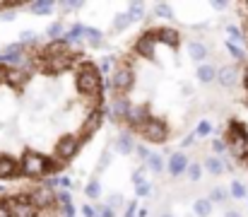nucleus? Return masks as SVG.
Instances as JSON below:
<instances>
[{
	"mask_svg": "<svg viewBox=\"0 0 248 217\" xmlns=\"http://www.w3.org/2000/svg\"><path fill=\"white\" fill-rule=\"evenodd\" d=\"M19 44L27 49V46H34L36 44V32H22L19 34Z\"/></svg>",
	"mask_w": 248,
	"mask_h": 217,
	"instance_id": "ea45409f",
	"label": "nucleus"
},
{
	"mask_svg": "<svg viewBox=\"0 0 248 217\" xmlns=\"http://www.w3.org/2000/svg\"><path fill=\"white\" fill-rule=\"evenodd\" d=\"M138 133L145 138V143H152V145H164L169 140V126H166L164 118H157V116H150L140 126Z\"/></svg>",
	"mask_w": 248,
	"mask_h": 217,
	"instance_id": "20e7f679",
	"label": "nucleus"
},
{
	"mask_svg": "<svg viewBox=\"0 0 248 217\" xmlns=\"http://www.w3.org/2000/svg\"><path fill=\"white\" fill-rule=\"evenodd\" d=\"M123 205V196L121 193H113L111 198H108V203H106V208H111V210H116V208H121Z\"/></svg>",
	"mask_w": 248,
	"mask_h": 217,
	"instance_id": "de8ad7c7",
	"label": "nucleus"
},
{
	"mask_svg": "<svg viewBox=\"0 0 248 217\" xmlns=\"http://www.w3.org/2000/svg\"><path fill=\"white\" fill-rule=\"evenodd\" d=\"M159 217H176V215H173L171 210H162V213H159Z\"/></svg>",
	"mask_w": 248,
	"mask_h": 217,
	"instance_id": "4d7b16f0",
	"label": "nucleus"
},
{
	"mask_svg": "<svg viewBox=\"0 0 248 217\" xmlns=\"http://www.w3.org/2000/svg\"><path fill=\"white\" fill-rule=\"evenodd\" d=\"M212 7H215L217 12H222V10H227V7H229V2H227V0H224V2H222V0H215V2H212Z\"/></svg>",
	"mask_w": 248,
	"mask_h": 217,
	"instance_id": "603ef678",
	"label": "nucleus"
},
{
	"mask_svg": "<svg viewBox=\"0 0 248 217\" xmlns=\"http://www.w3.org/2000/svg\"><path fill=\"white\" fill-rule=\"evenodd\" d=\"M186 176H188L193 184L200 181V179H202V167H200V162H190L188 169H186Z\"/></svg>",
	"mask_w": 248,
	"mask_h": 217,
	"instance_id": "c9c22d12",
	"label": "nucleus"
},
{
	"mask_svg": "<svg viewBox=\"0 0 248 217\" xmlns=\"http://www.w3.org/2000/svg\"><path fill=\"white\" fill-rule=\"evenodd\" d=\"M224 217H244V215H241L239 210H234V208H227V210H224Z\"/></svg>",
	"mask_w": 248,
	"mask_h": 217,
	"instance_id": "6e6d98bb",
	"label": "nucleus"
},
{
	"mask_svg": "<svg viewBox=\"0 0 248 217\" xmlns=\"http://www.w3.org/2000/svg\"><path fill=\"white\" fill-rule=\"evenodd\" d=\"M96 70H99V75H111V72L116 70V58H113V56H104V58L99 61Z\"/></svg>",
	"mask_w": 248,
	"mask_h": 217,
	"instance_id": "2f4dec72",
	"label": "nucleus"
},
{
	"mask_svg": "<svg viewBox=\"0 0 248 217\" xmlns=\"http://www.w3.org/2000/svg\"><path fill=\"white\" fill-rule=\"evenodd\" d=\"M27 10H29L31 15H51V12L56 10V2H53V0H36V2H29Z\"/></svg>",
	"mask_w": 248,
	"mask_h": 217,
	"instance_id": "b1692460",
	"label": "nucleus"
},
{
	"mask_svg": "<svg viewBox=\"0 0 248 217\" xmlns=\"http://www.w3.org/2000/svg\"><path fill=\"white\" fill-rule=\"evenodd\" d=\"M111 164V152L106 150V152H101V157H99V164H96V171H104L106 167Z\"/></svg>",
	"mask_w": 248,
	"mask_h": 217,
	"instance_id": "a18cd8bd",
	"label": "nucleus"
},
{
	"mask_svg": "<svg viewBox=\"0 0 248 217\" xmlns=\"http://www.w3.org/2000/svg\"><path fill=\"white\" fill-rule=\"evenodd\" d=\"M142 181H145V167H138V169L133 171V184H135V186H140Z\"/></svg>",
	"mask_w": 248,
	"mask_h": 217,
	"instance_id": "09e8293b",
	"label": "nucleus"
},
{
	"mask_svg": "<svg viewBox=\"0 0 248 217\" xmlns=\"http://www.w3.org/2000/svg\"><path fill=\"white\" fill-rule=\"evenodd\" d=\"M193 143H195V135H193V133H188V135L181 140V145H183V147H190Z\"/></svg>",
	"mask_w": 248,
	"mask_h": 217,
	"instance_id": "5fc2aeb1",
	"label": "nucleus"
},
{
	"mask_svg": "<svg viewBox=\"0 0 248 217\" xmlns=\"http://www.w3.org/2000/svg\"><path fill=\"white\" fill-rule=\"evenodd\" d=\"M17 171L27 179H46V154L36 150H24L17 159Z\"/></svg>",
	"mask_w": 248,
	"mask_h": 217,
	"instance_id": "f03ea898",
	"label": "nucleus"
},
{
	"mask_svg": "<svg viewBox=\"0 0 248 217\" xmlns=\"http://www.w3.org/2000/svg\"><path fill=\"white\" fill-rule=\"evenodd\" d=\"M227 152L239 159V162H246L248 159V138H234V140H227Z\"/></svg>",
	"mask_w": 248,
	"mask_h": 217,
	"instance_id": "a211bd4d",
	"label": "nucleus"
},
{
	"mask_svg": "<svg viewBox=\"0 0 248 217\" xmlns=\"http://www.w3.org/2000/svg\"><path fill=\"white\" fill-rule=\"evenodd\" d=\"M207 200H210L212 205H215V203H227V200H229V191H227V188H222V186H217V188H212V191H210Z\"/></svg>",
	"mask_w": 248,
	"mask_h": 217,
	"instance_id": "7c9ffc66",
	"label": "nucleus"
},
{
	"mask_svg": "<svg viewBox=\"0 0 248 217\" xmlns=\"http://www.w3.org/2000/svg\"><path fill=\"white\" fill-rule=\"evenodd\" d=\"M147 118H150V106H147V104H130V106H128V114H125V118H123V121L128 123V128H130V131H135V133H138V131H140V126H142Z\"/></svg>",
	"mask_w": 248,
	"mask_h": 217,
	"instance_id": "1a4fd4ad",
	"label": "nucleus"
},
{
	"mask_svg": "<svg viewBox=\"0 0 248 217\" xmlns=\"http://www.w3.org/2000/svg\"><path fill=\"white\" fill-rule=\"evenodd\" d=\"M227 34L232 36V39H229V44H234V46H239V44H246V34H244V32H241L236 24H229V27H227Z\"/></svg>",
	"mask_w": 248,
	"mask_h": 217,
	"instance_id": "c756f323",
	"label": "nucleus"
},
{
	"mask_svg": "<svg viewBox=\"0 0 248 217\" xmlns=\"http://www.w3.org/2000/svg\"><path fill=\"white\" fill-rule=\"evenodd\" d=\"M210 133H212V123H210V121H200L193 135H195V138H207Z\"/></svg>",
	"mask_w": 248,
	"mask_h": 217,
	"instance_id": "58836bf2",
	"label": "nucleus"
},
{
	"mask_svg": "<svg viewBox=\"0 0 248 217\" xmlns=\"http://www.w3.org/2000/svg\"><path fill=\"white\" fill-rule=\"evenodd\" d=\"M198 82H202V84H212L215 82V77H217V68L212 66V63H202V66H198Z\"/></svg>",
	"mask_w": 248,
	"mask_h": 217,
	"instance_id": "4be33fe9",
	"label": "nucleus"
},
{
	"mask_svg": "<svg viewBox=\"0 0 248 217\" xmlns=\"http://www.w3.org/2000/svg\"><path fill=\"white\" fill-rule=\"evenodd\" d=\"M80 213H82V217H96V208L92 203H84L82 208H80Z\"/></svg>",
	"mask_w": 248,
	"mask_h": 217,
	"instance_id": "8fccbe9b",
	"label": "nucleus"
},
{
	"mask_svg": "<svg viewBox=\"0 0 248 217\" xmlns=\"http://www.w3.org/2000/svg\"><path fill=\"white\" fill-rule=\"evenodd\" d=\"M188 164H190V162H188V154H186V152H171L169 159H166V171H169L171 179H178V176L186 174Z\"/></svg>",
	"mask_w": 248,
	"mask_h": 217,
	"instance_id": "ddd939ff",
	"label": "nucleus"
},
{
	"mask_svg": "<svg viewBox=\"0 0 248 217\" xmlns=\"http://www.w3.org/2000/svg\"><path fill=\"white\" fill-rule=\"evenodd\" d=\"M84 145V140L80 135H75V133H65V135H61L56 145H53V157L58 159V162H70L78 152H80V147Z\"/></svg>",
	"mask_w": 248,
	"mask_h": 217,
	"instance_id": "39448f33",
	"label": "nucleus"
},
{
	"mask_svg": "<svg viewBox=\"0 0 248 217\" xmlns=\"http://www.w3.org/2000/svg\"><path fill=\"white\" fill-rule=\"evenodd\" d=\"M29 200L39 210H51V208H56V191H48V188L39 186V188L29 191Z\"/></svg>",
	"mask_w": 248,
	"mask_h": 217,
	"instance_id": "9b49d317",
	"label": "nucleus"
},
{
	"mask_svg": "<svg viewBox=\"0 0 248 217\" xmlns=\"http://www.w3.org/2000/svg\"><path fill=\"white\" fill-rule=\"evenodd\" d=\"M75 184H73V179L70 176H61V188H73Z\"/></svg>",
	"mask_w": 248,
	"mask_h": 217,
	"instance_id": "864d4df0",
	"label": "nucleus"
},
{
	"mask_svg": "<svg viewBox=\"0 0 248 217\" xmlns=\"http://www.w3.org/2000/svg\"><path fill=\"white\" fill-rule=\"evenodd\" d=\"M128 106H130L128 97H113V99L108 101V109H104V111L108 114L111 121H123L125 114H128Z\"/></svg>",
	"mask_w": 248,
	"mask_h": 217,
	"instance_id": "2eb2a0df",
	"label": "nucleus"
},
{
	"mask_svg": "<svg viewBox=\"0 0 248 217\" xmlns=\"http://www.w3.org/2000/svg\"><path fill=\"white\" fill-rule=\"evenodd\" d=\"M63 32H65V24H63V22H53V24H48V27H46V36H48V41L61 39V36H63Z\"/></svg>",
	"mask_w": 248,
	"mask_h": 217,
	"instance_id": "f704fd0d",
	"label": "nucleus"
},
{
	"mask_svg": "<svg viewBox=\"0 0 248 217\" xmlns=\"http://www.w3.org/2000/svg\"><path fill=\"white\" fill-rule=\"evenodd\" d=\"M84 196H87V200H89V203H92V200H96V198H101V181H99L96 176L87 181V186H84Z\"/></svg>",
	"mask_w": 248,
	"mask_h": 217,
	"instance_id": "a878e982",
	"label": "nucleus"
},
{
	"mask_svg": "<svg viewBox=\"0 0 248 217\" xmlns=\"http://www.w3.org/2000/svg\"><path fill=\"white\" fill-rule=\"evenodd\" d=\"M215 82H219V87H224V89H232L241 82V70L236 66H222V68H217Z\"/></svg>",
	"mask_w": 248,
	"mask_h": 217,
	"instance_id": "4468645a",
	"label": "nucleus"
},
{
	"mask_svg": "<svg viewBox=\"0 0 248 217\" xmlns=\"http://www.w3.org/2000/svg\"><path fill=\"white\" fill-rule=\"evenodd\" d=\"M133 152H135V154H138V159H140V162H142V164H145V159H147V157H150V154H152V152H150V150H147V145H135V150H133Z\"/></svg>",
	"mask_w": 248,
	"mask_h": 217,
	"instance_id": "c03bdc74",
	"label": "nucleus"
},
{
	"mask_svg": "<svg viewBox=\"0 0 248 217\" xmlns=\"http://www.w3.org/2000/svg\"><path fill=\"white\" fill-rule=\"evenodd\" d=\"M246 200H248V196H246Z\"/></svg>",
	"mask_w": 248,
	"mask_h": 217,
	"instance_id": "bf43d9fd",
	"label": "nucleus"
},
{
	"mask_svg": "<svg viewBox=\"0 0 248 217\" xmlns=\"http://www.w3.org/2000/svg\"><path fill=\"white\" fill-rule=\"evenodd\" d=\"M188 56L195 61V63H205L207 61V56H210V49L205 46V41H190L188 44Z\"/></svg>",
	"mask_w": 248,
	"mask_h": 217,
	"instance_id": "6ab92c4d",
	"label": "nucleus"
},
{
	"mask_svg": "<svg viewBox=\"0 0 248 217\" xmlns=\"http://www.w3.org/2000/svg\"><path fill=\"white\" fill-rule=\"evenodd\" d=\"M82 39L89 44V49H101L104 46V32L96 27H84Z\"/></svg>",
	"mask_w": 248,
	"mask_h": 217,
	"instance_id": "aec40b11",
	"label": "nucleus"
},
{
	"mask_svg": "<svg viewBox=\"0 0 248 217\" xmlns=\"http://www.w3.org/2000/svg\"><path fill=\"white\" fill-rule=\"evenodd\" d=\"M244 164H248V159H246V162H244Z\"/></svg>",
	"mask_w": 248,
	"mask_h": 217,
	"instance_id": "13d9d810",
	"label": "nucleus"
},
{
	"mask_svg": "<svg viewBox=\"0 0 248 217\" xmlns=\"http://www.w3.org/2000/svg\"><path fill=\"white\" fill-rule=\"evenodd\" d=\"M135 84V70L130 66H118L116 70L111 72V82L108 87L116 92V97H123L125 92H130Z\"/></svg>",
	"mask_w": 248,
	"mask_h": 217,
	"instance_id": "423d86ee",
	"label": "nucleus"
},
{
	"mask_svg": "<svg viewBox=\"0 0 248 217\" xmlns=\"http://www.w3.org/2000/svg\"><path fill=\"white\" fill-rule=\"evenodd\" d=\"M104 118H106V111H104V109H94V111H89V114H87L84 126H82V135H80L84 143H87V140H89V138H92L101 126H104Z\"/></svg>",
	"mask_w": 248,
	"mask_h": 217,
	"instance_id": "9d476101",
	"label": "nucleus"
},
{
	"mask_svg": "<svg viewBox=\"0 0 248 217\" xmlns=\"http://www.w3.org/2000/svg\"><path fill=\"white\" fill-rule=\"evenodd\" d=\"M212 150H215V157H224V154H227V145H224L222 138L212 140Z\"/></svg>",
	"mask_w": 248,
	"mask_h": 217,
	"instance_id": "37998d69",
	"label": "nucleus"
},
{
	"mask_svg": "<svg viewBox=\"0 0 248 217\" xmlns=\"http://www.w3.org/2000/svg\"><path fill=\"white\" fill-rule=\"evenodd\" d=\"M82 63V53L78 51V53H73V51H68V53H61V56H53V58H46V61H39V68L46 72V75H61V72H68L75 68V63Z\"/></svg>",
	"mask_w": 248,
	"mask_h": 217,
	"instance_id": "7ed1b4c3",
	"label": "nucleus"
},
{
	"mask_svg": "<svg viewBox=\"0 0 248 217\" xmlns=\"http://www.w3.org/2000/svg\"><path fill=\"white\" fill-rule=\"evenodd\" d=\"M155 17H159V19H173V5L157 2V5H155Z\"/></svg>",
	"mask_w": 248,
	"mask_h": 217,
	"instance_id": "473e14b6",
	"label": "nucleus"
},
{
	"mask_svg": "<svg viewBox=\"0 0 248 217\" xmlns=\"http://www.w3.org/2000/svg\"><path fill=\"white\" fill-rule=\"evenodd\" d=\"M152 32V36H155V41L157 44H166L169 49H178L181 46V34H178V29H173V27H157V29H150Z\"/></svg>",
	"mask_w": 248,
	"mask_h": 217,
	"instance_id": "f8f14e48",
	"label": "nucleus"
},
{
	"mask_svg": "<svg viewBox=\"0 0 248 217\" xmlns=\"http://www.w3.org/2000/svg\"><path fill=\"white\" fill-rule=\"evenodd\" d=\"M10 215L12 217H39L41 210L29 200V191H27V193L10 196Z\"/></svg>",
	"mask_w": 248,
	"mask_h": 217,
	"instance_id": "0eeeda50",
	"label": "nucleus"
},
{
	"mask_svg": "<svg viewBox=\"0 0 248 217\" xmlns=\"http://www.w3.org/2000/svg\"><path fill=\"white\" fill-rule=\"evenodd\" d=\"M248 196V188L239 181V179H234L232 181V186H229V198H236V200H244Z\"/></svg>",
	"mask_w": 248,
	"mask_h": 217,
	"instance_id": "cd10ccee",
	"label": "nucleus"
},
{
	"mask_svg": "<svg viewBox=\"0 0 248 217\" xmlns=\"http://www.w3.org/2000/svg\"><path fill=\"white\" fill-rule=\"evenodd\" d=\"M7 179H19L17 157H12L7 152H0V181H7Z\"/></svg>",
	"mask_w": 248,
	"mask_h": 217,
	"instance_id": "dca6fc26",
	"label": "nucleus"
},
{
	"mask_svg": "<svg viewBox=\"0 0 248 217\" xmlns=\"http://www.w3.org/2000/svg\"><path fill=\"white\" fill-rule=\"evenodd\" d=\"M145 171H152V174H162L164 171V157L159 152H152L147 159H145Z\"/></svg>",
	"mask_w": 248,
	"mask_h": 217,
	"instance_id": "393cba45",
	"label": "nucleus"
},
{
	"mask_svg": "<svg viewBox=\"0 0 248 217\" xmlns=\"http://www.w3.org/2000/svg\"><path fill=\"white\" fill-rule=\"evenodd\" d=\"M234 138H248L246 123H241V121H236V118H232L229 126H227V140H234Z\"/></svg>",
	"mask_w": 248,
	"mask_h": 217,
	"instance_id": "5701e85b",
	"label": "nucleus"
},
{
	"mask_svg": "<svg viewBox=\"0 0 248 217\" xmlns=\"http://www.w3.org/2000/svg\"><path fill=\"white\" fill-rule=\"evenodd\" d=\"M70 203H73L70 191H56V208H63V205H70Z\"/></svg>",
	"mask_w": 248,
	"mask_h": 217,
	"instance_id": "4c0bfd02",
	"label": "nucleus"
},
{
	"mask_svg": "<svg viewBox=\"0 0 248 217\" xmlns=\"http://www.w3.org/2000/svg\"><path fill=\"white\" fill-rule=\"evenodd\" d=\"M133 51H135L140 58H147V61H155V58H157V41H155V36H152V32H150V29H147V32H142V34L138 36V41H135Z\"/></svg>",
	"mask_w": 248,
	"mask_h": 217,
	"instance_id": "6e6552de",
	"label": "nucleus"
},
{
	"mask_svg": "<svg viewBox=\"0 0 248 217\" xmlns=\"http://www.w3.org/2000/svg\"><path fill=\"white\" fill-rule=\"evenodd\" d=\"M128 17H130L133 22L145 19V5H142V2H130V5H128Z\"/></svg>",
	"mask_w": 248,
	"mask_h": 217,
	"instance_id": "72a5a7b5",
	"label": "nucleus"
},
{
	"mask_svg": "<svg viewBox=\"0 0 248 217\" xmlns=\"http://www.w3.org/2000/svg\"><path fill=\"white\" fill-rule=\"evenodd\" d=\"M205 171H210L212 176H222L227 169H224V159L222 157H215V154H210V157H205V162L200 164Z\"/></svg>",
	"mask_w": 248,
	"mask_h": 217,
	"instance_id": "412c9836",
	"label": "nucleus"
},
{
	"mask_svg": "<svg viewBox=\"0 0 248 217\" xmlns=\"http://www.w3.org/2000/svg\"><path fill=\"white\" fill-rule=\"evenodd\" d=\"M130 24H133V19L128 17V12H121V15H116V17H113V32H118V34H121V32H125Z\"/></svg>",
	"mask_w": 248,
	"mask_h": 217,
	"instance_id": "c85d7f7f",
	"label": "nucleus"
},
{
	"mask_svg": "<svg viewBox=\"0 0 248 217\" xmlns=\"http://www.w3.org/2000/svg\"><path fill=\"white\" fill-rule=\"evenodd\" d=\"M135 133H130V131H123V133H118L116 135V143H113V147H116V152L118 154H133V150H135Z\"/></svg>",
	"mask_w": 248,
	"mask_h": 217,
	"instance_id": "f3484780",
	"label": "nucleus"
},
{
	"mask_svg": "<svg viewBox=\"0 0 248 217\" xmlns=\"http://www.w3.org/2000/svg\"><path fill=\"white\" fill-rule=\"evenodd\" d=\"M193 213H195V217H207L212 213V203H210L207 198H198V200L193 203Z\"/></svg>",
	"mask_w": 248,
	"mask_h": 217,
	"instance_id": "bb28decb",
	"label": "nucleus"
},
{
	"mask_svg": "<svg viewBox=\"0 0 248 217\" xmlns=\"http://www.w3.org/2000/svg\"><path fill=\"white\" fill-rule=\"evenodd\" d=\"M58 213H61V217H78V208L70 203V205H63V208H56Z\"/></svg>",
	"mask_w": 248,
	"mask_h": 217,
	"instance_id": "49530a36",
	"label": "nucleus"
},
{
	"mask_svg": "<svg viewBox=\"0 0 248 217\" xmlns=\"http://www.w3.org/2000/svg\"><path fill=\"white\" fill-rule=\"evenodd\" d=\"M56 7H61L63 12H78L84 7V2L82 0H63V2H56Z\"/></svg>",
	"mask_w": 248,
	"mask_h": 217,
	"instance_id": "e433bc0d",
	"label": "nucleus"
},
{
	"mask_svg": "<svg viewBox=\"0 0 248 217\" xmlns=\"http://www.w3.org/2000/svg\"><path fill=\"white\" fill-rule=\"evenodd\" d=\"M96 217H116V210H111V208H106V205H104V208H99V210H96Z\"/></svg>",
	"mask_w": 248,
	"mask_h": 217,
	"instance_id": "3c124183",
	"label": "nucleus"
},
{
	"mask_svg": "<svg viewBox=\"0 0 248 217\" xmlns=\"http://www.w3.org/2000/svg\"><path fill=\"white\" fill-rule=\"evenodd\" d=\"M75 87H78V92L82 97H87L92 101L89 111L101 109L99 104L104 101V80H101V75L96 70V63H92V61H82L80 63V68L75 70Z\"/></svg>",
	"mask_w": 248,
	"mask_h": 217,
	"instance_id": "f257e3e1",
	"label": "nucleus"
},
{
	"mask_svg": "<svg viewBox=\"0 0 248 217\" xmlns=\"http://www.w3.org/2000/svg\"><path fill=\"white\" fill-rule=\"evenodd\" d=\"M152 193V184L150 181H142L140 186H135V196L138 198H145V196H150Z\"/></svg>",
	"mask_w": 248,
	"mask_h": 217,
	"instance_id": "79ce46f5",
	"label": "nucleus"
},
{
	"mask_svg": "<svg viewBox=\"0 0 248 217\" xmlns=\"http://www.w3.org/2000/svg\"><path fill=\"white\" fill-rule=\"evenodd\" d=\"M224 46H227V51H229V53H232L236 61H246V51H244L241 46H234V44H229V41H227Z\"/></svg>",
	"mask_w": 248,
	"mask_h": 217,
	"instance_id": "a19ab883",
	"label": "nucleus"
}]
</instances>
